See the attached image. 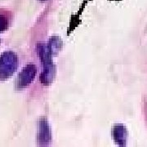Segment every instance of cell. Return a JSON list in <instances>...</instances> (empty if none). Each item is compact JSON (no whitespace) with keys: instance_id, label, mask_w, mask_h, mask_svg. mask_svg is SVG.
<instances>
[{"instance_id":"cell-5","label":"cell","mask_w":147,"mask_h":147,"mask_svg":"<svg viewBox=\"0 0 147 147\" xmlns=\"http://www.w3.org/2000/svg\"><path fill=\"white\" fill-rule=\"evenodd\" d=\"M40 1H46V0H40Z\"/></svg>"},{"instance_id":"cell-4","label":"cell","mask_w":147,"mask_h":147,"mask_svg":"<svg viewBox=\"0 0 147 147\" xmlns=\"http://www.w3.org/2000/svg\"><path fill=\"white\" fill-rule=\"evenodd\" d=\"M114 137L116 143L124 145L126 142L127 131L123 124H116L114 127Z\"/></svg>"},{"instance_id":"cell-1","label":"cell","mask_w":147,"mask_h":147,"mask_svg":"<svg viewBox=\"0 0 147 147\" xmlns=\"http://www.w3.org/2000/svg\"><path fill=\"white\" fill-rule=\"evenodd\" d=\"M19 65L18 56L14 52L6 51L0 55V80L4 81L11 78Z\"/></svg>"},{"instance_id":"cell-3","label":"cell","mask_w":147,"mask_h":147,"mask_svg":"<svg viewBox=\"0 0 147 147\" xmlns=\"http://www.w3.org/2000/svg\"><path fill=\"white\" fill-rule=\"evenodd\" d=\"M12 21V14L10 11L0 9V33L8 30Z\"/></svg>"},{"instance_id":"cell-2","label":"cell","mask_w":147,"mask_h":147,"mask_svg":"<svg viewBox=\"0 0 147 147\" xmlns=\"http://www.w3.org/2000/svg\"><path fill=\"white\" fill-rule=\"evenodd\" d=\"M37 68L34 64H28L21 69L16 81V89H23L30 85L36 76Z\"/></svg>"}]
</instances>
